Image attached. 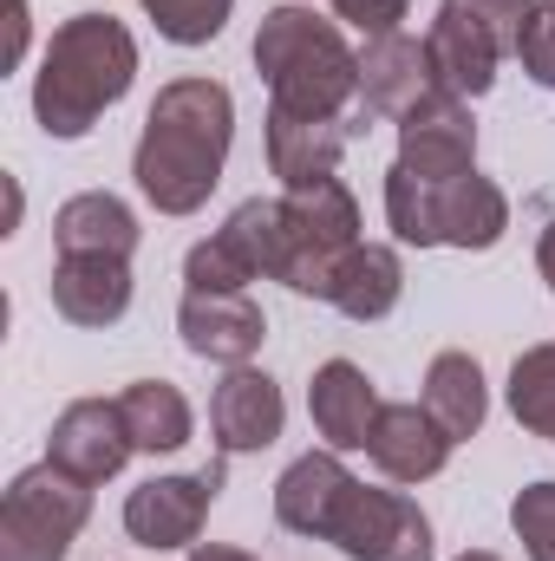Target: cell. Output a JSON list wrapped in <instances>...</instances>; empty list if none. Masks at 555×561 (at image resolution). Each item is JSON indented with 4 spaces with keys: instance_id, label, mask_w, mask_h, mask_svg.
<instances>
[{
    "instance_id": "cell-5",
    "label": "cell",
    "mask_w": 555,
    "mask_h": 561,
    "mask_svg": "<svg viewBox=\"0 0 555 561\" xmlns=\"http://www.w3.org/2000/svg\"><path fill=\"white\" fill-rule=\"evenodd\" d=\"M360 203L340 176H320L307 190L281 196V262L275 280L307 294V300H333V280L347 268V255L360 249Z\"/></svg>"
},
{
    "instance_id": "cell-30",
    "label": "cell",
    "mask_w": 555,
    "mask_h": 561,
    "mask_svg": "<svg viewBox=\"0 0 555 561\" xmlns=\"http://www.w3.org/2000/svg\"><path fill=\"white\" fill-rule=\"evenodd\" d=\"M327 7H333L340 26H353L366 39H386V33H399V20H406L412 0H327Z\"/></svg>"
},
{
    "instance_id": "cell-14",
    "label": "cell",
    "mask_w": 555,
    "mask_h": 561,
    "mask_svg": "<svg viewBox=\"0 0 555 561\" xmlns=\"http://www.w3.org/2000/svg\"><path fill=\"white\" fill-rule=\"evenodd\" d=\"M399 170L431 176V183H451V176H471L477 170V125H471V105L438 92L424 112H412L399 125Z\"/></svg>"
},
{
    "instance_id": "cell-7",
    "label": "cell",
    "mask_w": 555,
    "mask_h": 561,
    "mask_svg": "<svg viewBox=\"0 0 555 561\" xmlns=\"http://www.w3.org/2000/svg\"><path fill=\"white\" fill-rule=\"evenodd\" d=\"M281 262V196H249L229 209V222L183 255V280L203 294H249V280H275Z\"/></svg>"
},
{
    "instance_id": "cell-31",
    "label": "cell",
    "mask_w": 555,
    "mask_h": 561,
    "mask_svg": "<svg viewBox=\"0 0 555 561\" xmlns=\"http://www.w3.org/2000/svg\"><path fill=\"white\" fill-rule=\"evenodd\" d=\"M190 561H256L249 549H223V542H203V549H190Z\"/></svg>"
},
{
    "instance_id": "cell-6",
    "label": "cell",
    "mask_w": 555,
    "mask_h": 561,
    "mask_svg": "<svg viewBox=\"0 0 555 561\" xmlns=\"http://www.w3.org/2000/svg\"><path fill=\"white\" fill-rule=\"evenodd\" d=\"M92 523V483L59 463H33L0 496V561H66Z\"/></svg>"
},
{
    "instance_id": "cell-24",
    "label": "cell",
    "mask_w": 555,
    "mask_h": 561,
    "mask_svg": "<svg viewBox=\"0 0 555 561\" xmlns=\"http://www.w3.org/2000/svg\"><path fill=\"white\" fill-rule=\"evenodd\" d=\"M118 412L132 424V444L150 450V457H170V450H183V444L196 437V412H190V399H183L170 379H138V386H125V392H118Z\"/></svg>"
},
{
    "instance_id": "cell-28",
    "label": "cell",
    "mask_w": 555,
    "mask_h": 561,
    "mask_svg": "<svg viewBox=\"0 0 555 561\" xmlns=\"http://www.w3.org/2000/svg\"><path fill=\"white\" fill-rule=\"evenodd\" d=\"M438 7H451V13H464L471 26H484L503 53H517V39H523V20H530V7L536 0H438Z\"/></svg>"
},
{
    "instance_id": "cell-4",
    "label": "cell",
    "mask_w": 555,
    "mask_h": 561,
    "mask_svg": "<svg viewBox=\"0 0 555 561\" xmlns=\"http://www.w3.org/2000/svg\"><path fill=\"white\" fill-rule=\"evenodd\" d=\"M386 222L406 249H464V255H484L503 242L510 229V196L490 183V176H451V183H431L412 170H386Z\"/></svg>"
},
{
    "instance_id": "cell-22",
    "label": "cell",
    "mask_w": 555,
    "mask_h": 561,
    "mask_svg": "<svg viewBox=\"0 0 555 561\" xmlns=\"http://www.w3.org/2000/svg\"><path fill=\"white\" fill-rule=\"evenodd\" d=\"M431 419L444 424L451 444H471L484 419H490V392H484V366L471 353H438L424 366V399H418Z\"/></svg>"
},
{
    "instance_id": "cell-13",
    "label": "cell",
    "mask_w": 555,
    "mask_h": 561,
    "mask_svg": "<svg viewBox=\"0 0 555 561\" xmlns=\"http://www.w3.org/2000/svg\"><path fill=\"white\" fill-rule=\"evenodd\" d=\"M438 92H444V85H438V72H431L424 39H412V33L366 39V53H360V99H366L380 118L406 125V118H412V112H424Z\"/></svg>"
},
{
    "instance_id": "cell-9",
    "label": "cell",
    "mask_w": 555,
    "mask_h": 561,
    "mask_svg": "<svg viewBox=\"0 0 555 561\" xmlns=\"http://www.w3.org/2000/svg\"><path fill=\"white\" fill-rule=\"evenodd\" d=\"M223 490V463H203V470H183V477H150L125 496V536L138 549H190L209 523V503Z\"/></svg>"
},
{
    "instance_id": "cell-8",
    "label": "cell",
    "mask_w": 555,
    "mask_h": 561,
    "mask_svg": "<svg viewBox=\"0 0 555 561\" xmlns=\"http://www.w3.org/2000/svg\"><path fill=\"white\" fill-rule=\"evenodd\" d=\"M327 542L347 561H431V516L406 490H366L360 483Z\"/></svg>"
},
{
    "instance_id": "cell-15",
    "label": "cell",
    "mask_w": 555,
    "mask_h": 561,
    "mask_svg": "<svg viewBox=\"0 0 555 561\" xmlns=\"http://www.w3.org/2000/svg\"><path fill=\"white\" fill-rule=\"evenodd\" d=\"M287 424V399L269 373L256 366H229V379L216 386L209 399V437L223 457H249V450H269Z\"/></svg>"
},
{
    "instance_id": "cell-20",
    "label": "cell",
    "mask_w": 555,
    "mask_h": 561,
    "mask_svg": "<svg viewBox=\"0 0 555 561\" xmlns=\"http://www.w3.org/2000/svg\"><path fill=\"white\" fill-rule=\"evenodd\" d=\"M347 157V125L340 118H294L269 105V170L281 176V190H307L320 176H333Z\"/></svg>"
},
{
    "instance_id": "cell-29",
    "label": "cell",
    "mask_w": 555,
    "mask_h": 561,
    "mask_svg": "<svg viewBox=\"0 0 555 561\" xmlns=\"http://www.w3.org/2000/svg\"><path fill=\"white\" fill-rule=\"evenodd\" d=\"M517 59L536 85L555 92V0H536L530 20H523V39H517Z\"/></svg>"
},
{
    "instance_id": "cell-18",
    "label": "cell",
    "mask_w": 555,
    "mask_h": 561,
    "mask_svg": "<svg viewBox=\"0 0 555 561\" xmlns=\"http://www.w3.org/2000/svg\"><path fill=\"white\" fill-rule=\"evenodd\" d=\"M451 450L457 444L444 437V424L424 405H386L380 424H373V444H366V457L380 463L386 483H431L451 463Z\"/></svg>"
},
{
    "instance_id": "cell-10",
    "label": "cell",
    "mask_w": 555,
    "mask_h": 561,
    "mask_svg": "<svg viewBox=\"0 0 555 561\" xmlns=\"http://www.w3.org/2000/svg\"><path fill=\"white\" fill-rule=\"evenodd\" d=\"M132 424L118 412V399H72L59 419H53V437H46V463H59L66 477L79 483H112L125 463H132Z\"/></svg>"
},
{
    "instance_id": "cell-12",
    "label": "cell",
    "mask_w": 555,
    "mask_h": 561,
    "mask_svg": "<svg viewBox=\"0 0 555 561\" xmlns=\"http://www.w3.org/2000/svg\"><path fill=\"white\" fill-rule=\"evenodd\" d=\"M360 490V477L340 463V450H307L281 470L275 483V523L287 536H307V542H327L347 496Z\"/></svg>"
},
{
    "instance_id": "cell-16",
    "label": "cell",
    "mask_w": 555,
    "mask_h": 561,
    "mask_svg": "<svg viewBox=\"0 0 555 561\" xmlns=\"http://www.w3.org/2000/svg\"><path fill=\"white\" fill-rule=\"evenodd\" d=\"M380 412H386V399L373 392V379H366L353 359H327V366L307 379V419L327 437V450H366Z\"/></svg>"
},
{
    "instance_id": "cell-1",
    "label": "cell",
    "mask_w": 555,
    "mask_h": 561,
    "mask_svg": "<svg viewBox=\"0 0 555 561\" xmlns=\"http://www.w3.org/2000/svg\"><path fill=\"white\" fill-rule=\"evenodd\" d=\"M236 144V99L223 79H170L144 112L132 176L157 216H196L223 183Z\"/></svg>"
},
{
    "instance_id": "cell-21",
    "label": "cell",
    "mask_w": 555,
    "mask_h": 561,
    "mask_svg": "<svg viewBox=\"0 0 555 561\" xmlns=\"http://www.w3.org/2000/svg\"><path fill=\"white\" fill-rule=\"evenodd\" d=\"M138 236L144 229H138V216H132V203L112 196V190H86V196L59 203V216H53L59 255H118V262H132Z\"/></svg>"
},
{
    "instance_id": "cell-11",
    "label": "cell",
    "mask_w": 555,
    "mask_h": 561,
    "mask_svg": "<svg viewBox=\"0 0 555 561\" xmlns=\"http://www.w3.org/2000/svg\"><path fill=\"white\" fill-rule=\"evenodd\" d=\"M177 333L196 359L209 366H249L269 340V313L249 300V294H203V287H183V307H177Z\"/></svg>"
},
{
    "instance_id": "cell-17",
    "label": "cell",
    "mask_w": 555,
    "mask_h": 561,
    "mask_svg": "<svg viewBox=\"0 0 555 561\" xmlns=\"http://www.w3.org/2000/svg\"><path fill=\"white\" fill-rule=\"evenodd\" d=\"M132 262L118 255H59L53 268V313L72 327H118L132 313Z\"/></svg>"
},
{
    "instance_id": "cell-3",
    "label": "cell",
    "mask_w": 555,
    "mask_h": 561,
    "mask_svg": "<svg viewBox=\"0 0 555 561\" xmlns=\"http://www.w3.org/2000/svg\"><path fill=\"white\" fill-rule=\"evenodd\" d=\"M256 72L269 85V105L294 118H340L360 99V53L347 46L340 20H320L314 7H269L256 26Z\"/></svg>"
},
{
    "instance_id": "cell-32",
    "label": "cell",
    "mask_w": 555,
    "mask_h": 561,
    "mask_svg": "<svg viewBox=\"0 0 555 561\" xmlns=\"http://www.w3.org/2000/svg\"><path fill=\"white\" fill-rule=\"evenodd\" d=\"M536 268H543V280L555 287V222L543 229V242H536Z\"/></svg>"
},
{
    "instance_id": "cell-19",
    "label": "cell",
    "mask_w": 555,
    "mask_h": 561,
    "mask_svg": "<svg viewBox=\"0 0 555 561\" xmlns=\"http://www.w3.org/2000/svg\"><path fill=\"white\" fill-rule=\"evenodd\" d=\"M424 53H431V72H438V85L451 92V99H484L490 85H497V66H503V46L484 33V26H471L464 13H451V7H438V20H431V33H424Z\"/></svg>"
},
{
    "instance_id": "cell-23",
    "label": "cell",
    "mask_w": 555,
    "mask_h": 561,
    "mask_svg": "<svg viewBox=\"0 0 555 561\" xmlns=\"http://www.w3.org/2000/svg\"><path fill=\"white\" fill-rule=\"evenodd\" d=\"M399 294H406V262H399V249H386V242H360L353 255H347V268L333 280V300L327 307H340L347 320H386L393 307H399Z\"/></svg>"
},
{
    "instance_id": "cell-26",
    "label": "cell",
    "mask_w": 555,
    "mask_h": 561,
    "mask_svg": "<svg viewBox=\"0 0 555 561\" xmlns=\"http://www.w3.org/2000/svg\"><path fill=\"white\" fill-rule=\"evenodd\" d=\"M138 7L170 46H209L236 13V0H138Z\"/></svg>"
},
{
    "instance_id": "cell-27",
    "label": "cell",
    "mask_w": 555,
    "mask_h": 561,
    "mask_svg": "<svg viewBox=\"0 0 555 561\" xmlns=\"http://www.w3.org/2000/svg\"><path fill=\"white\" fill-rule=\"evenodd\" d=\"M510 529L530 561H555V483H523L510 496Z\"/></svg>"
},
{
    "instance_id": "cell-2",
    "label": "cell",
    "mask_w": 555,
    "mask_h": 561,
    "mask_svg": "<svg viewBox=\"0 0 555 561\" xmlns=\"http://www.w3.org/2000/svg\"><path fill=\"white\" fill-rule=\"evenodd\" d=\"M138 79V39L112 13H72L53 26L33 72V118L59 144L86 138Z\"/></svg>"
},
{
    "instance_id": "cell-25",
    "label": "cell",
    "mask_w": 555,
    "mask_h": 561,
    "mask_svg": "<svg viewBox=\"0 0 555 561\" xmlns=\"http://www.w3.org/2000/svg\"><path fill=\"white\" fill-rule=\"evenodd\" d=\"M510 419L530 437H555V340L530 346L510 366Z\"/></svg>"
},
{
    "instance_id": "cell-33",
    "label": "cell",
    "mask_w": 555,
    "mask_h": 561,
    "mask_svg": "<svg viewBox=\"0 0 555 561\" xmlns=\"http://www.w3.org/2000/svg\"><path fill=\"white\" fill-rule=\"evenodd\" d=\"M457 561H503V556H490V549H464Z\"/></svg>"
}]
</instances>
